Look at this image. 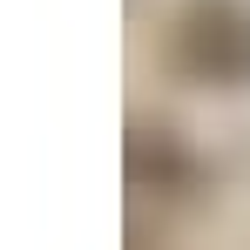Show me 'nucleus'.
Instances as JSON below:
<instances>
[{
  "label": "nucleus",
  "mask_w": 250,
  "mask_h": 250,
  "mask_svg": "<svg viewBox=\"0 0 250 250\" xmlns=\"http://www.w3.org/2000/svg\"><path fill=\"white\" fill-rule=\"evenodd\" d=\"M176 61L216 88L250 82V7L244 0H189L176 14Z\"/></svg>",
  "instance_id": "nucleus-1"
}]
</instances>
